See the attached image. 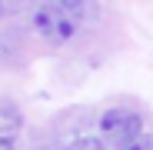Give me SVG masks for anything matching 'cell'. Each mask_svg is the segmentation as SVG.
Returning a JSON list of instances; mask_svg holds the SVG:
<instances>
[{
  "instance_id": "cell-2",
  "label": "cell",
  "mask_w": 153,
  "mask_h": 150,
  "mask_svg": "<svg viewBox=\"0 0 153 150\" xmlns=\"http://www.w3.org/2000/svg\"><path fill=\"white\" fill-rule=\"evenodd\" d=\"M100 130H103V137L110 143H117V147H123V143H130L133 137L146 134L143 130V117L133 107H126V104H117V107H110L103 117H100Z\"/></svg>"
},
{
  "instance_id": "cell-1",
  "label": "cell",
  "mask_w": 153,
  "mask_h": 150,
  "mask_svg": "<svg viewBox=\"0 0 153 150\" xmlns=\"http://www.w3.org/2000/svg\"><path fill=\"white\" fill-rule=\"evenodd\" d=\"M93 0H47L33 13V30L47 43H67L76 30L90 23Z\"/></svg>"
},
{
  "instance_id": "cell-3",
  "label": "cell",
  "mask_w": 153,
  "mask_h": 150,
  "mask_svg": "<svg viewBox=\"0 0 153 150\" xmlns=\"http://www.w3.org/2000/svg\"><path fill=\"white\" fill-rule=\"evenodd\" d=\"M17 134H20V113L13 107H0V137L7 143H13Z\"/></svg>"
},
{
  "instance_id": "cell-6",
  "label": "cell",
  "mask_w": 153,
  "mask_h": 150,
  "mask_svg": "<svg viewBox=\"0 0 153 150\" xmlns=\"http://www.w3.org/2000/svg\"><path fill=\"white\" fill-rule=\"evenodd\" d=\"M0 150H13V143H7L4 137H0Z\"/></svg>"
},
{
  "instance_id": "cell-7",
  "label": "cell",
  "mask_w": 153,
  "mask_h": 150,
  "mask_svg": "<svg viewBox=\"0 0 153 150\" xmlns=\"http://www.w3.org/2000/svg\"><path fill=\"white\" fill-rule=\"evenodd\" d=\"M0 13H4V0H0Z\"/></svg>"
},
{
  "instance_id": "cell-4",
  "label": "cell",
  "mask_w": 153,
  "mask_h": 150,
  "mask_svg": "<svg viewBox=\"0 0 153 150\" xmlns=\"http://www.w3.org/2000/svg\"><path fill=\"white\" fill-rule=\"evenodd\" d=\"M67 150H107V147L100 143L97 137H76V140H70Z\"/></svg>"
},
{
  "instance_id": "cell-5",
  "label": "cell",
  "mask_w": 153,
  "mask_h": 150,
  "mask_svg": "<svg viewBox=\"0 0 153 150\" xmlns=\"http://www.w3.org/2000/svg\"><path fill=\"white\" fill-rule=\"evenodd\" d=\"M120 150H153V134H140V137H133L130 143H123Z\"/></svg>"
}]
</instances>
